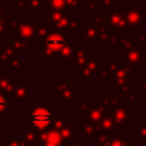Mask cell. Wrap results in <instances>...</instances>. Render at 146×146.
Listing matches in <instances>:
<instances>
[{
    "instance_id": "1",
    "label": "cell",
    "mask_w": 146,
    "mask_h": 146,
    "mask_svg": "<svg viewBox=\"0 0 146 146\" xmlns=\"http://www.w3.org/2000/svg\"><path fill=\"white\" fill-rule=\"evenodd\" d=\"M30 120L34 128L39 130H44L49 128L52 123L54 115H52V108L47 105V103H35L31 102V108H30Z\"/></svg>"
},
{
    "instance_id": "2",
    "label": "cell",
    "mask_w": 146,
    "mask_h": 146,
    "mask_svg": "<svg viewBox=\"0 0 146 146\" xmlns=\"http://www.w3.org/2000/svg\"><path fill=\"white\" fill-rule=\"evenodd\" d=\"M68 42V39L65 34L58 31H51L41 43V58L44 59H52L57 58L58 52L60 49Z\"/></svg>"
},
{
    "instance_id": "3",
    "label": "cell",
    "mask_w": 146,
    "mask_h": 146,
    "mask_svg": "<svg viewBox=\"0 0 146 146\" xmlns=\"http://www.w3.org/2000/svg\"><path fill=\"white\" fill-rule=\"evenodd\" d=\"M9 24L14 31V33L17 34V38L29 42L30 44H33L35 42V29L34 24H32L30 21L22 19V18H15L9 21Z\"/></svg>"
},
{
    "instance_id": "4",
    "label": "cell",
    "mask_w": 146,
    "mask_h": 146,
    "mask_svg": "<svg viewBox=\"0 0 146 146\" xmlns=\"http://www.w3.org/2000/svg\"><path fill=\"white\" fill-rule=\"evenodd\" d=\"M54 89L56 90L57 100L63 106H71L76 100V88L71 84V81H57Z\"/></svg>"
},
{
    "instance_id": "5",
    "label": "cell",
    "mask_w": 146,
    "mask_h": 146,
    "mask_svg": "<svg viewBox=\"0 0 146 146\" xmlns=\"http://www.w3.org/2000/svg\"><path fill=\"white\" fill-rule=\"evenodd\" d=\"M65 145L66 143L64 141L59 130L54 129L51 127L44 130H40L36 146H65Z\"/></svg>"
},
{
    "instance_id": "6",
    "label": "cell",
    "mask_w": 146,
    "mask_h": 146,
    "mask_svg": "<svg viewBox=\"0 0 146 146\" xmlns=\"http://www.w3.org/2000/svg\"><path fill=\"white\" fill-rule=\"evenodd\" d=\"M83 114V122H90L95 124H99L102 120L107 115V108L105 105L98 104V103H92L91 106L82 113Z\"/></svg>"
},
{
    "instance_id": "7",
    "label": "cell",
    "mask_w": 146,
    "mask_h": 146,
    "mask_svg": "<svg viewBox=\"0 0 146 146\" xmlns=\"http://www.w3.org/2000/svg\"><path fill=\"white\" fill-rule=\"evenodd\" d=\"M31 98L30 96V87L24 81H16L11 94L9 95L10 100H21V102H29Z\"/></svg>"
},
{
    "instance_id": "8",
    "label": "cell",
    "mask_w": 146,
    "mask_h": 146,
    "mask_svg": "<svg viewBox=\"0 0 146 146\" xmlns=\"http://www.w3.org/2000/svg\"><path fill=\"white\" fill-rule=\"evenodd\" d=\"M40 130L32 127H22L19 129V138L26 143L27 146H36Z\"/></svg>"
},
{
    "instance_id": "9",
    "label": "cell",
    "mask_w": 146,
    "mask_h": 146,
    "mask_svg": "<svg viewBox=\"0 0 146 146\" xmlns=\"http://www.w3.org/2000/svg\"><path fill=\"white\" fill-rule=\"evenodd\" d=\"M78 132H79V128L74 127L72 124V122H70V121L60 130V135H62V137L66 144L76 143L78 141Z\"/></svg>"
},
{
    "instance_id": "10",
    "label": "cell",
    "mask_w": 146,
    "mask_h": 146,
    "mask_svg": "<svg viewBox=\"0 0 146 146\" xmlns=\"http://www.w3.org/2000/svg\"><path fill=\"white\" fill-rule=\"evenodd\" d=\"M103 141H106L110 146H135L133 143H131L129 139L124 138L123 133L119 132V130L110 133V136L104 139Z\"/></svg>"
},
{
    "instance_id": "11",
    "label": "cell",
    "mask_w": 146,
    "mask_h": 146,
    "mask_svg": "<svg viewBox=\"0 0 146 146\" xmlns=\"http://www.w3.org/2000/svg\"><path fill=\"white\" fill-rule=\"evenodd\" d=\"M74 51H75V48L72 46L71 41L68 40V42L60 49V51L58 52V56L57 58L60 59V62L65 65L67 64H71L73 63V58H74Z\"/></svg>"
},
{
    "instance_id": "12",
    "label": "cell",
    "mask_w": 146,
    "mask_h": 146,
    "mask_svg": "<svg viewBox=\"0 0 146 146\" xmlns=\"http://www.w3.org/2000/svg\"><path fill=\"white\" fill-rule=\"evenodd\" d=\"M112 116L113 120L116 124V127H128L129 125V121H128V116H127V111L122 107H115L112 111Z\"/></svg>"
},
{
    "instance_id": "13",
    "label": "cell",
    "mask_w": 146,
    "mask_h": 146,
    "mask_svg": "<svg viewBox=\"0 0 146 146\" xmlns=\"http://www.w3.org/2000/svg\"><path fill=\"white\" fill-rule=\"evenodd\" d=\"M15 76L10 75V76H0V91L5 95H7L9 97V95L11 94L14 86H15Z\"/></svg>"
},
{
    "instance_id": "14",
    "label": "cell",
    "mask_w": 146,
    "mask_h": 146,
    "mask_svg": "<svg viewBox=\"0 0 146 146\" xmlns=\"http://www.w3.org/2000/svg\"><path fill=\"white\" fill-rule=\"evenodd\" d=\"M18 55L13 47H3L0 54V64H10L14 59L19 58Z\"/></svg>"
},
{
    "instance_id": "15",
    "label": "cell",
    "mask_w": 146,
    "mask_h": 146,
    "mask_svg": "<svg viewBox=\"0 0 146 146\" xmlns=\"http://www.w3.org/2000/svg\"><path fill=\"white\" fill-rule=\"evenodd\" d=\"M98 131V124L90 123V122H83L82 125L79 128V132H81L83 136L92 138Z\"/></svg>"
},
{
    "instance_id": "16",
    "label": "cell",
    "mask_w": 146,
    "mask_h": 146,
    "mask_svg": "<svg viewBox=\"0 0 146 146\" xmlns=\"http://www.w3.org/2000/svg\"><path fill=\"white\" fill-rule=\"evenodd\" d=\"M10 47H13L15 49V51L17 54H24L27 49H30V43L19 39V38H16V39H11L10 40Z\"/></svg>"
},
{
    "instance_id": "17",
    "label": "cell",
    "mask_w": 146,
    "mask_h": 146,
    "mask_svg": "<svg viewBox=\"0 0 146 146\" xmlns=\"http://www.w3.org/2000/svg\"><path fill=\"white\" fill-rule=\"evenodd\" d=\"M67 122H68L67 117H66L65 115H63L60 111H58V112L56 113V115L54 116V120H52V123H51V125H50V127L60 131V130L66 125V123H67Z\"/></svg>"
},
{
    "instance_id": "18",
    "label": "cell",
    "mask_w": 146,
    "mask_h": 146,
    "mask_svg": "<svg viewBox=\"0 0 146 146\" xmlns=\"http://www.w3.org/2000/svg\"><path fill=\"white\" fill-rule=\"evenodd\" d=\"M3 146H27L24 140H22L19 137H16L14 132H10L8 137H6L2 141Z\"/></svg>"
},
{
    "instance_id": "19",
    "label": "cell",
    "mask_w": 146,
    "mask_h": 146,
    "mask_svg": "<svg viewBox=\"0 0 146 146\" xmlns=\"http://www.w3.org/2000/svg\"><path fill=\"white\" fill-rule=\"evenodd\" d=\"M135 137H137L140 143H146V124L136 122L135 124Z\"/></svg>"
},
{
    "instance_id": "20",
    "label": "cell",
    "mask_w": 146,
    "mask_h": 146,
    "mask_svg": "<svg viewBox=\"0 0 146 146\" xmlns=\"http://www.w3.org/2000/svg\"><path fill=\"white\" fill-rule=\"evenodd\" d=\"M34 29H35V35L38 39L43 40L50 32V27L48 25H42V24H34Z\"/></svg>"
},
{
    "instance_id": "21",
    "label": "cell",
    "mask_w": 146,
    "mask_h": 146,
    "mask_svg": "<svg viewBox=\"0 0 146 146\" xmlns=\"http://www.w3.org/2000/svg\"><path fill=\"white\" fill-rule=\"evenodd\" d=\"M49 8L55 10H67L66 0H47Z\"/></svg>"
},
{
    "instance_id": "22",
    "label": "cell",
    "mask_w": 146,
    "mask_h": 146,
    "mask_svg": "<svg viewBox=\"0 0 146 146\" xmlns=\"http://www.w3.org/2000/svg\"><path fill=\"white\" fill-rule=\"evenodd\" d=\"M9 97L0 91V115H3L9 110Z\"/></svg>"
},
{
    "instance_id": "23",
    "label": "cell",
    "mask_w": 146,
    "mask_h": 146,
    "mask_svg": "<svg viewBox=\"0 0 146 146\" xmlns=\"http://www.w3.org/2000/svg\"><path fill=\"white\" fill-rule=\"evenodd\" d=\"M65 146H83V145H82V143L76 141V143H73V144H66Z\"/></svg>"
},
{
    "instance_id": "24",
    "label": "cell",
    "mask_w": 146,
    "mask_h": 146,
    "mask_svg": "<svg viewBox=\"0 0 146 146\" xmlns=\"http://www.w3.org/2000/svg\"><path fill=\"white\" fill-rule=\"evenodd\" d=\"M3 21V13H2V7H0V22Z\"/></svg>"
},
{
    "instance_id": "25",
    "label": "cell",
    "mask_w": 146,
    "mask_h": 146,
    "mask_svg": "<svg viewBox=\"0 0 146 146\" xmlns=\"http://www.w3.org/2000/svg\"><path fill=\"white\" fill-rule=\"evenodd\" d=\"M0 146H3V144H2V143H0Z\"/></svg>"
},
{
    "instance_id": "26",
    "label": "cell",
    "mask_w": 146,
    "mask_h": 146,
    "mask_svg": "<svg viewBox=\"0 0 146 146\" xmlns=\"http://www.w3.org/2000/svg\"><path fill=\"white\" fill-rule=\"evenodd\" d=\"M0 39H2V38H1V36H0Z\"/></svg>"
}]
</instances>
